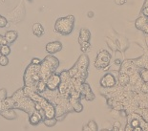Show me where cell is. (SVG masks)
Returning a JSON list of instances; mask_svg holds the SVG:
<instances>
[{"label":"cell","instance_id":"obj_1","mask_svg":"<svg viewBox=\"0 0 148 131\" xmlns=\"http://www.w3.org/2000/svg\"><path fill=\"white\" fill-rule=\"evenodd\" d=\"M59 65V61L56 58H55L52 55H49L48 57L45 58V60L41 61L40 63V78L42 80H46L49 79L53 73H55L56 70L58 69Z\"/></svg>","mask_w":148,"mask_h":131},{"label":"cell","instance_id":"obj_2","mask_svg":"<svg viewBox=\"0 0 148 131\" xmlns=\"http://www.w3.org/2000/svg\"><path fill=\"white\" fill-rule=\"evenodd\" d=\"M75 25V16L68 15L66 17H60L56 21L55 31L60 35L68 36L73 32Z\"/></svg>","mask_w":148,"mask_h":131},{"label":"cell","instance_id":"obj_3","mask_svg":"<svg viewBox=\"0 0 148 131\" xmlns=\"http://www.w3.org/2000/svg\"><path fill=\"white\" fill-rule=\"evenodd\" d=\"M14 108L21 109V110L27 112L30 116V115H32L34 113V111L36 110V102L31 98H29V97L24 96L19 101L15 102Z\"/></svg>","mask_w":148,"mask_h":131},{"label":"cell","instance_id":"obj_4","mask_svg":"<svg viewBox=\"0 0 148 131\" xmlns=\"http://www.w3.org/2000/svg\"><path fill=\"white\" fill-rule=\"evenodd\" d=\"M111 56L106 50H102L97 54V60L95 62V66L97 68H101V69H107L109 65Z\"/></svg>","mask_w":148,"mask_h":131},{"label":"cell","instance_id":"obj_5","mask_svg":"<svg viewBox=\"0 0 148 131\" xmlns=\"http://www.w3.org/2000/svg\"><path fill=\"white\" fill-rule=\"evenodd\" d=\"M60 82H61L60 75H56V73H53L51 76L49 77V79L46 80L47 88L50 90H56V88H58Z\"/></svg>","mask_w":148,"mask_h":131},{"label":"cell","instance_id":"obj_6","mask_svg":"<svg viewBox=\"0 0 148 131\" xmlns=\"http://www.w3.org/2000/svg\"><path fill=\"white\" fill-rule=\"evenodd\" d=\"M100 84H101V86L104 87V88H109V87L115 86V84H116L115 77L110 73L106 74L101 79V80H100Z\"/></svg>","mask_w":148,"mask_h":131},{"label":"cell","instance_id":"obj_7","mask_svg":"<svg viewBox=\"0 0 148 131\" xmlns=\"http://www.w3.org/2000/svg\"><path fill=\"white\" fill-rule=\"evenodd\" d=\"M62 49V44L59 41H52L49 42L46 45V51L49 53L50 55H53L56 53L61 51Z\"/></svg>","mask_w":148,"mask_h":131},{"label":"cell","instance_id":"obj_8","mask_svg":"<svg viewBox=\"0 0 148 131\" xmlns=\"http://www.w3.org/2000/svg\"><path fill=\"white\" fill-rule=\"evenodd\" d=\"M45 119L43 115L40 113L39 111L37 110H34V113L32 115H30V118H29V121L32 126H37L40 121H43V120Z\"/></svg>","mask_w":148,"mask_h":131},{"label":"cell","instance_id":"obj_9","mask_svg":"<svg viewBox=\"0 0 148 131\" xmlns=\"http://www.w3.org/2000/svg\"><path fill=\"white\" fill-rule=\"evenodd\" d=\"M14 104L15 102L14 101L12 97L11 98H6L4 101L0 102V111L5 110V109H9V108H14Z\"/></svg>","mask_w":148,"mask_h":131},{"label":"cell","instance_id":"obj_10","mask_svg":"<svg viewBox=\"0 0 148 131\" xmlns=\"http://www.w3.org/2000/svg\"><path fill=\"white\" fill-rule=\"evenodd\" d=\"M82 94H84L85 96V99H87V101H93L94 99H95V96H94L92 90H91L89 84L87 83H82V89H81V92Z\"/></svg>","mask_w":148,"mask_h":131},{"label":"cell","instance_id":"obj_11","mask_svg":"<svg viewBox=\"0 0 148 131\" xmlns=\"http://www.w3.org/2000/svg\"><path fill=\"white\" fill-rule=\"evenodd\" d=\"M0 115L7 120H14V119H16V117H17L16 113H15L12 108L5 109V110L0 111Z\"/></svg>","mask_w":148,"mask_h":131},{"label":"cell","instance_id":"obj_12","mask_svg":"<svg viewBox=\"0 0 148 131\" xmlns=\"http://www.w3.org/2000/svg\"><path fill=\"white\" fill-rule=\"evenodd\" d=\"M91 37V34L87 29H81L79 34V38H78V42L79 44H82L84 42H89Z\"/></svg>","mask_w":148,"mask_h":131},{"label":"cell","instance_id":"obj_13","mask_svg":"<svg viewBox=\"0 0 148 131\" xmlns=\"http://www.w3.org/2000/svg\"><path fill=\"white\" fill-rule=\"evenodd\" d=\"M4 36H5L6 40L8 41V43H12L17 39L18 33L15 32V31H8V32L5 33Z\"/></svg>","mask_w":148,"mask_h":131},{"label":"cell","instance_id":"obj_14","mask_svg":"<svg viewBox=\"0 0 148 131\" xmlns=\"http://www.w3.org/2000/svg\"><path fill=\"white\" fill-rule=\"evenodd\" d=\"M33 33L36 36H42L44 35V28L40 23H34L33 25Z\"/></svg>","mask_w":148,"mask_h":131},{"label":"cell","instance_id":"obj_15","mask_svg":"<svg viewBox=\"0 0 148 131\" xmlns=\"http://www.w3.org/2000/svg\"><path fill=\"white\" fill-rule=\"evenodd\" d=\"M146 23H148V17L145 16V15H141L136 20V23H135V26H136L137 29L138 30H141L143 28V26L145 25Z\"/></svg>","mask_w":148,"mask_h":131},{"label":"cell","instance_id":"obj_16","mask_svg":"<svg viewBox=\"0 0 148 131\" xmlns=\"http://www.w3.org/2000/svg\"><path fill=\"white\" fill-rule=\"evenodd\" d=\"M119 82L121 84L122 86H125L130 82V77L127 73H121L119 76Z\"/></svg>","mask_w":148,"mask_h":131},{"label":"cell","instance_id":"obj_17","mask_svg":"<svg viewBox=\"0 0 148 131\" xmlns=\"http://www.w3.org/2000/svg\"><path fill=\"white\" fill-rule=\"evenodd\" d=\"M36 92L39 93V94H41V93H43L44 91H46L47 90V83L45 80H39L38 82L36 83Z\"/></svg>","mask_w":148,"mask_h":131},{"label":"cell","instance_id":"obj_18","mask_svg":"<svg viewBox=\"0 0 148 131\" xmlns=\"http://www.w3.org/2000/svg\"><path fill=\"white\" fill-rule=\"evenodd\" d=\"M25 96V94H24V90H23V88H20L19 90H17V91H15L14 93V95H12V99H14V101L16 102H18L19 99H21V98H23V97Z\"/></svg>","mask_w":148,"mask_h":131},{"label":"cell","instance_id":"obj_19","mask_svg":"<svg viewBox=\"0 0 148 131\" xmlns=\"http://www.w3.org/2000/svg\"><path fill=\"white\" fill-rule=\"evenodd\" d=\"M0 54H1L2 56H6V57H8V56L11 54L10 46H9L8 44L0 46Z\"/></svg>","mask_w":148,"mask_h":131},{"label":"cell","instance_id":"obj_20","mask_svg":"<svg viewBox=\"0 0 148 131\" xmlns=\"http://www.w3.org/2000/svg\"><path fill=\"white\" fill-rule=\"evenodd\" d=\"M43 123L45 124L46 126H49V127H52V126H55V124L56 123V118H45L43 120Z\"/></svg>","mask_w":148,"mask_h":131},{"label":"cell","instance_id":"obj_21","mask_svg":"<svg viewBox=\"0 0 148 131\" xmlns=\"http://www.w3.org/2000/svg\"><path fill=\"white\" fill-rule=\"evenodd\" d=\"M140 78L143 82H148V69H143L140 73Z\"/></svg>","mask_w":148,"mask_h":131},{"label":"cell","instance_id":"obj_22","mask_svg":"<svg viewBox=\"0 0 148 131\" xmlns=\"http://www.w3.org/2000/svg\"><path fill=\"white\" fill-rule=\"evenodd\" d=\"M9 64V60L6 56H0V65L1 66H7Z\"/></svg>","mask_w":148,"mask_h":131},{"label":"cell","instance_id":"obj_23","mask_svg":"<svg viewBox=\"0 0 148 131\" xmlns=\"http://www.w3.org/2000/svg\"><path fill=\"white\" fill-rule=\"evenodd\" d=\"M106 40H107V44H108V46L113 50V51H116V50L118 49V45H116V42H113L112 40L109 38H106Z\"/></svg>","mask_w":148,"mask_h":131},{"label":"cell","instance_id":"obj_24","mask_svg":"<svg viewBox=\"0 0 148 131\" xmlns=\"http://www.w3.org/2000/svg\"><path fill=\"white\" fill-rule=\"evenodd\" d=\"M6 98H7V90L5 88H1L0 89V102L4 101Z\"/></svg>","mask_w":148,"mask_h":131},{"label":"cell","instance_id":"obj_25","mask_svg":"<svg viewBox=\"0 0 148 131\" xmlns=\"http://www.w3.org/2000/svg\"><path fill=\"white\" fill-rule=\"evenodd\" d=\"M8 23L7 18L4 17L3 15H0V28H4L6 27V25Z\"/></svg>","mask_w":148,"mask_h":131},{"label":"cell","instance_id":"obj_26","mask_svg":"<svg viewBox=\"0 0 148 131\" xmlns=\"http://www.w3.org/2000/svg\"><path fill=\"white\" fill-rule=\"evenodd\" d=\"M88 126H89L90 130H92V131H96V130H97V123H96L94 121H89V123H88Z\"/></svg>","mask_w":148,"mask_h":131},{"label":"cell","instance_id":"obj_27","mask_svg":"<svg viewBox=\"0 0 148 131\" xmlns=\"http://www.w3.org/2000/svg\"><path fill=\"white\" fill-rule=\"evenodd\" d=\"M140 119H133L131 121V126L134 127H137V126H140Z\"/></svg>","mask_w":148,"mask_h":131},{"label":"cell","instance_id":"obj_28","mask_svg":"<svg viewBox=\"0 0 148 131\" xmlns=\"http://www.w3.org/2000/svg\"><path fill=\"white\" fill-rule=\"evenodd\" d=\"M140 90H141V92H143V93H148V82H144L143 84H141V86H140Z\"/></svg>","mask_w":148,"mask_h":131},{"label":"cell","instance_id":"obj_29","mask_svg":"<svg viewBox=\"0 0 148 131\" xmlns=\"http://www.w3.org/2000/svg\"><path fill=\"white\" fill-rule=\"evenodd\" d=\"M5 44H8V41L6 40V38H5V36H4L0 35V46L5 45Z\"/></svg>","mask_w":148,"mask_h":131},{"label":"cell","instance_id":"obj_30","mask_svg":"<svg viewBox=\"0 0 148 131\" xmlns=\"http://www.w3.org/2000/svg\"><path fill=\"white\" fill-rule=\"evenodd\" d=\"M141 31H143V32L145 34V35H148V23H146L145 25H144L143 28L141 29Z\"/></svg>","mask_w":148,"mask_h":131},{"label":"cell","instance_id":"obj_31","mask_svg":"<svg viewBox=\"0 0 148 131\" xmlns=\"http://www.w3.org/2000/svg\"><path fill=\"white\" fill-rule=\"evenodd\" d=\"M143 15H145V16L148 17V7H143V11H141Z\"/></svg>","mask_w":148,"mask_h":131},{"label":"cell","instance_id":"obj_32","mask_svg":"<svg viewBox=\"0 0 148 131\" xmlns=\"http://www.w3.org/2000/svg\"><path fill=\"white\" fill-rule=\"evenodd\" d=\"M116 4L118 5H123L125 2H126V0H115Z\"/></svg>","mask_w":148,"mask_h":131},{"label":"cell","instance_id":"obj_33","mask_svg":"<svg viewBox=\"0 0 148 131\" xmlns=\"http://www.w3.org/2000/svg\"><path fill=\"white\" fill-rule=\"evenodd\" d=\"M32 63H34V64H40V63H41V60H40L39 58H34V60H32Z\"/></svg>","mask_w":148,"mask_h":131},{"label":"cell","instance_id":"obj_34","mask_svg":"<svg viewBox=\"0 0 148 131\" xmlns=\"http://www.w3.org/2000/svg\"><path fill=\"white\" fill-rule=\"evenodd\" d=\"M119 126H121V123H115V124H114V130H119Z\"/></svg>","mask_w":148,"mask_h":131},{"label":"cell","instance_id":"obj_35","mask_svg":"<svg viewBox=\"0 0 148 131\" xmlns=\"http://www.w3.org/2000/svg\"><path fill=\"white\" fill-rule=\"evenodd\" d=\"M125 130H126V131H129V130H134V128H133V126H129V124H128L127 127H126V128H125Z\"/></svg>","mask_w":148,"mask_h":131},{"label":"cell","instance_id":"obj_36","mask_svg":"<svg viewBox=\"0 0 148 131\" xmlns=\"http://www.w3.org/2000/svg\"><path fill=\"white\" fill-rule=\"evenodd\" d=\"M140 130H143V128H141V127H138V126L134 127V131H140Z\"/></svg>","mask_w":148,"mask_h":131},{"label":"cell","instance_id":"obj_37","mask_svg":"<svg viewBox=\"0 0 148 131\" xmlns=\"http://www.w3.org/2000/svg\"><path fill=\"white\" fill-rule=\"evenodd\" d=\"M115 63H116V64H121V60H118V58H116V61H115Z\"/></svg>","mask_w":148,"mask_h":131},{"label":"cell","instance_id":"obj_38","mask_svg":"<svg viewBox=\"0 0 148 131\" xmlns=\"http://www.w3.org/2000/svg\"><path fill=\"white\" fill-rule=\"evenodd\" d=\"M83 130H90L89 126H88V127H83Z\"/></svg>","mask_w":148,"mask_h":131},{"label":"cell","instance_id":"obj_39","mask_svg":"<svg viewBox=\"0 0 148 131\" xmlns=\"http://www.w3.org/2000/svg\"><path fill=\"white\" fill-rule=\"evenodd\" d=\"M88 15H89L90 17H92L93 16V12H89V14H88Z\"/></svg>","mask_w":148,"mask_h":131},{"label":"cell","instance_id":"obj_40","mask_svg":"<svg viewBox=\"0 0 148 131\" xmlns=\"http://www.w3.org/2000/svg\"><path fill=\"white\" fill-rule=\"evenodd\" d=\"M146 43H147V45H148V36L146 37Z\"/></svg>","mask_w":148,"mask_h":131}]
</instances>
